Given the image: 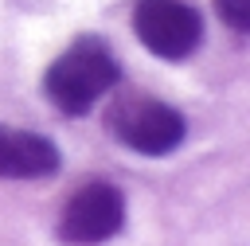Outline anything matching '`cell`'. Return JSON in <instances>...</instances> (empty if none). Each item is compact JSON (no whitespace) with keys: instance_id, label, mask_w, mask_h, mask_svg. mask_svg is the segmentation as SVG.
Masks as SVG:
<instances>
[{"instance_id":"1","label":"cell","mask_w":250,"mask_h":246,"mask_svg":"<svg viewBox=\"0 0 250 246\" xmlns=\"http://www.w3.org/2000/svg\"><path fill=\"white\" fill-rule=\"evenodd\" d=\"M121 78V66L113 59V51L102 39H74L51 66L43 78L47 98L62 109V113H86L98 98H105Z\"/></svg>"},{"instance_id":"2","label":"cell","mask_w":250,"mask_h":246,"mask_svg":"<svg viewBox=\"0 0 250 246\" xmlns=\"http://www.w3.org/2000/svg\"><path fill=\"white\" fill-rule=\"evenodd\" d=\"M105 125L121 144H129L141 156H168L180 148V141L188 133L180 109H172L156 98H145V94H129V98L113 102V109L105 113Z\"/></svg>"},{"instance_id":"3","label":"cell","mask_w":250,"mask_h":246,"mask_svg":"<svg viewBox=\"0 0 250 246\" xmlns=\"http://www.w3.org/2000/svg\"><path fill=\"white\" fill-rule=\"evenodd\" d=\"M133 31L156 59L180 62L199 47L203 20L184 0H137L133 4Z\"/></svg>"},{"instance_id":"4","label":"cell","mask_w":250,"mask_h":246,"mask_svg":"<svg viewBox=\"0 0 250 246\" xmlns=\"http://www.w3.org/2000/svg\"><path fill=\"white\" fill-rule=\"evenodd\" d=\"M121 223H125V195L113 184H86L82 191L70 195L59 219V238L70 246H98L113 238Z\"/></svg>"},{"instance_id":"5","label":"cell","mask_w":250,"mask_h":246,"mask_svg":"<svg viewBox=\"0 0 250 246\" xmlns=\"http://www.w3.org/2000/svg\"><path fill=\"white\" fill-rule=\"evenodd\" d=\"M59 148L43 133L0 125V176L8 180H39L59 168Z\"/></svg>"},{"instance_id":"6","label":"cell","mask_w":250,"mask_h":246,"mask_svg":"<svg viewBox=\"0 0 250 246\" xmlns=\"http://www.w3.org/2000/svg\"><path fill=\"white\" fill-rule=\"evenodd\" d=\"M219 12H223V20L234 31H246L250 27V0H219Z\"/></svg>"}]
</instances>
